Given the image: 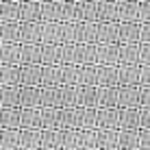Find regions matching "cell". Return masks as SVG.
Masks as SVG:
<instances>
[{
    "instance_id": "6da1fadb",
    "label": "cell",
    "mask_w": 150,
    "mask_h": 150,
    "mask_svg": "<svg viewBox=\"0 0 150 150\" xmlns=\"http://www.w3.org/2000/svg\"><path fill=\"white\" fill-rule=\"evenodd\" d=\"M96 4H98V0H76L74 22H98Z\"/></svg>"
},
{
    "instance_id": "7a4b0ae2",
    "label": "cell",
    "mask_w": 150,
    "mask_h": 150,
    "mask_svg": "<svg viewBox=\"0 0 150 150\" xmlns=\"http://www.w3.org/2000/svg\"><path fill=\"white\" fill-rule=\"evenodd\" d=\"M117 22H139V0H115Z\"/></svg>"
},
{
    "instance_id": "3957f363",
    "label": "cell",
    "mask_w": 150,
    "mask_h": 150,
    "mask_svg": "<svg viewBox=\"0 0 150 150\" xmlns=\"http://www.w3.org/2000/svg\"><path fill=\"white\" fill-rule=\"evenodd\" d=\"M57 63H81V44L72 41V44H59V54H57Z\"/></svg>"
},
{
    "instance_id": "277c9868",
    "label": "cell",
    "mask_w": 150,
    "mask_h": 150,
    "mask_svg": "<svg viewBox=\"0 0 150 150\" xmlns=\"http://www.w3.org/2000/svg\"><path fill=\"white\" fill-rule=\"evenodd\" d=\"M139 22H117V44H137Z\"/></svg>"
},
{
    "instance_id": "5b68a950",
    "label": "cell",
    "mask_w": 150,
    "mask_h": 150,
    "mask_svg": "<svg viewBox=\"0 0 150 150\" xmlns=\"http://www.w3.org/2000/svg\"><path fill=\"white\" fill-rule=\"evenodd\" d=\"M96 85L117 87V65L96 63Z\"/></svg>"
},
{
    "instance_id": "8992f818",
    "label": "cell",
    "mask_w": 150,
    "mask_h": 150,
    "mask_svg": "<svg viewBox=\"0 0 150 150\" xmlns=\"http://www.w3.org/2000/svg\"><path fill=\"white\" fill-rule=\"evenodd\" d=\"M117 85H139V63H117Z\"/></svg>"
},
{
    "instance_id": "52a82bcc",
    "label": "cell",
    "mask_w": 150,
    "mask_h": 150,
    "mask_svg": "<svg viewBox=\"0 0 150 150\" xmlns=\"http://www.w3.org/2000/svg\"><path fill=\"white\" fill-rule=\"evenodd\" d=\"M117 107H139V85H117Z\"/></svg>"
},
{
    "instance_id": "ba28073f",
    "label": "cell",
    "mask_w": 150,
    "mask_h": 150,
    "mask_svg": "<svg viewBox=\"0 0 150 150\" xmlns=\"http://www.w3.org/2000/svg\"><path fill=\"white\" fill-rule=\"evenodd\" d=\"M139 128H117V150H137Z\"/></svg>"
},
{
    "instance_id": "9c48e42d",
    "label": "cell",
    "mask_w": 150,
    "mask_h": 150,
    "mask_svg": "<svg viewBox=\"0 0 150 150\" xmlns=\"http://www.w3.org/2000/svg\"><path fill=\"white\" fill-rule=\"evenodd\" d=\"M98 150H117V128H96Z\"/></svg>"
},
{
    "instance_id": "30bf717a",
    "label": "cell",
    "mask_w": 150,
    "mask_h": 150,
    "mask_svg": "<svg viewBox=\"0 0 150 150\" xmlns=\"http://www.w3.org/2000/svg\"><path fill=\"white\" fill-rule=\"evenodd\" d=\"M117 107H98V128H120Z\"/></svg>"
},
{
    "instance_id": "8fae6325",
    "label": "cell",
    "mask_w": 150,
    "mask_h": 150,
    "mask_svg": "<svg viewBox=\"0 0 150 150\" xmlns=\"http://www.w3.org/2000/svg\"><path fill=\"white\" fill-rule=\"evenodd\" d=\"M76 41L79 44H96L98 22H76Z\"/></svg>"
},
{
    "instance_id": "7c38bea8",
    "label": "cell",
    "mask_w": 150,
    "mask_h": 150,
    "mask_svg": "<svg viewBox=\"0 0 150 150\" xmlns=\"http://www.w3.org/2000/svg\"><path fill=\"white\" fill-rule=\"evenodd\" d=\"M41 83V63L20 65V85H39Z\"/></svg>"
},
{
    "instance_id": "4fadbf2b",
    "label": "cell",
    "mask_w": 150,
    "mask_h": 150,
    "mask_svg": "<svg viewBox=\"0 0 150 150\" xmlns=\"http://www.w3.org/2000/svg\"><path fill=\"white\" fill-rule=\"evenodd\" d=\"M96 107H117V87L96 85Z\"/></svg>"
},
{
    "instance_id": "5bb4252c",
    "label": "cell",
    "mask_w": 150,
    "mask_h": 150,
    "mask_svg": "<svg viewBox=\"0 0 150 150\" xmlns=\"http://www.w3.org/2000/svg\"><path fill=\"white\" fill-rule=\"evenodd\" d=\"M39 44H61L59 22H39Z\"/></svg>"
},
{
    "instance_id": "9a60e30c",
    "label": "cell",
    "mask_w": 150,
    "mask_h": 150,
    "mask_svg": "<svg viewBox=\"0 0 150 150\" xmlns=\"http://www.w3.org/2000/svg\"><path fill=\"white\" fill-rule=\"evenodd\" d=\"M96 15H98V22H117V4H115V0H98Z\"/></svg>"
},
{
    "instance_id": "2e32d148",
    "label": "cell",
    "mask_w": 150,
    "mask_h": 150,
    "mask_svg": "<svg viewBox=\"0 0 150 150\" xmlns=\"http://www.w3.org/2000/svg\"><path fill=\"white\" fill-rule=\"evenodd\" d=\"M39 85H50V87L61 85V65L59 63H41V83Z\"/></svg>"
},
{
    "instance_id": "e0dca14e",
    "label": "cell",
    "mask_w": 150,
    "mask_h": 150,
    "mask_svg": "<svg viewBox=\"0 0 150 150\" xmlns=\"http://www.w3.org/2000/svg\"><path fill=\"white\" fill-rule=\"evenodd\" d=\"M54 146L59 150H76V128H57Z\"/></svg>"
},
{
    "instance_id": "ac0fdd59",
    "label": "cell",
    "mask_w": 150,
    "mask_h": 150,
    "mask_svg": "<svg viewBox=\"0 0 150 150\" xmlns=\"http://www.w3.org/2000/svg\"><path fill=\"white\" fill-rule=\"evenodd\" d=\"M96 61L117 65V44H96Z\"/></svg>"
},
{
    "instance_id": "d6986e66",
    "label": "cell",
    "mask_w": 150,
    "mask_h": 150,
    "mask_svg": "<svg viewBox=\"0 0 150 150\" xmlns=\"http://www.w3.org/2000/svg\"><path fill=\"white\" fill-rule=\"evenodd\" d=\"M0 44H20V22H0Z\"/></svg>"
},
{
    "instance_id": "ffe728a7",
    "label": "cell",
    "mask_w": 150,
    "mask_h": 150,
    "mask_svg": "<svg viewBox=\"0 0 150 150\" xmlns=\"http://www.w3.org/2000/svg\"><path fill=\"white\" fill-rule=\"evenodd\" d=\"M120 128H139V107H117Z\"/></svg>"
},
{
    "instance_id": "44dd1931",
    "label": "cell",
    "mask_w": 150,
    "mask_h": 150,
    "mask_svg": "<svg viewBox=\"0 0 150 150\" xmlns=\"http://www.w3.org/2000/svg\"><path fill=\"white\" fill-rule=\"evenodd\" d=\"M20 22H39V0H20Z\"/></svg>"
},
{
    "instance_id": "7402d4cb",
    "label": "cell",
    "mask_w": 150,
    "mask_h": 150,
    "mask_svg": "<svg viewBox=\"0 0 150 150\" xmlns=\"http://www.w3.org/2000/svg\"><path fill=\"white\" fill-rule=\"evenodd\" d=\"M39 22H59V0H39Z\"/></svg>"
},
{
    "instance_id": "603a6c76",
    "label": "cell",
    "mask_w": 150,
    "mask_h": 150,
    "mask_svg": "<svg viewBox=\"0 0 150 150\" xmlns=\"http://www.w3.org/2000/svg\"><path fill=\"white\" fill-rule=\"evenodd\" d=\"M96 44H117V22H98Z\"/></svg>"
},
{
    "instance_id": "cb8c5ba5",
    "label": "cell",
    "mask_w": 150,
    "mask_h": 150,
    "mask_svg": "<svg viewBox=\"0 0 150 150\" xmlns=\"http://www.w3.org/2000/svg\"><path fill=\"white\" fill-rule=\"evenodd\" d=\"M117 63H139V41L117 44Z\"/></svg>"
},
{
    "instance_id": "d4e9b609",
    "label": "cell",
    "mask_w": 150,
    "mask_h": 150,
    "mask_svg": "<svg viewBox=\"0 0 150 150\" xmlns=\"http://www.w3.org/2000/svg\"><path fill=\"white\" fill-rule=\"evenodd\" d=\"M20 44H39V22H20Z\"/></svg>"
},
{
    "instance_id": "484cf974",
    "label": "cell",
    "mask_w": 150,
    "mask_h": 150,
    "mask_svg": "<svg viewBox=\"0 0 150 150\" xmlns=\"http://www.w3.org/2000/svg\"><path fill=\"white\" fill-rule=\"evenodd\" d=\"M20 107H39V85H20Z\"/></svg>"
},
{
    "instance_id": "4316f807",
    "label": "cell",
    "mask_w": 150,
    "mask_h": 150,
    "mask_svg": "<svg viewBox=\"0 0 150 150\" xmlns=\"http://www.w3.org/2000/svg\"><path fill=\"white\" fill-rule=\"evenodd\" d=\"M20 128H39V107H20Z\"/></svg>"
},
{
    "instance_id": "83f0119b",
    "label": "cell",
    "mask_w": 150,
    "mask_h": 150,
    "mask_svg": "<svg viewBox=\"0 0 150 150\" xmlns=\"http://www.w3.org/2000/svg\"><path fill=\"white\" fill-rule=\"evenodd\" d=\"M20 150H39V128H20Z\"/></svg>"
},
{
    "instance_id": "f1b7e54d",
    "label": "cell",
    "mask_w": 150,
    "mask_h": 150,
    "mask_svg": "<svg viewBox=\"0 0 150 150\" xmlns=\"http://www.w3.org/2000/svg\"><path fill=\"white\" fill-rule=\"evenodd\" d=\"M0 150H20V128H0Z\"/></svg>"
},
{
    "instance_id": "f546056e",
    "label": "cell",
    "mask_w": 150,
    "mask_h": 150,
    "mask_svg": "<svg viewBox=\"0 0 150 150\" xmlns=\"http://www.w3.org/2000/svg\"><path fill=\"white\" fill-rule=\"evenodd\" d=\"M0 107H20V85H0Z\"/></svg>"
},
{
    "instance_id": "4dcf8cb0",
    "label": "cell",
    "mask_w": 150,
    "mask_h": 150,
    "mask_svg": "<svg viewBox=\"0 0 150 150\" xmlns=\"http://www.w3.org/2000/svg\"><path fill=\"white\" fill-rule=\"evenodd\" d=\"M0 128H20V107H0Z\"/></svg>"
},
{
    "instance_id": "1f68e13d",
    "label": "cell",
    "mask_w": 150,
    "mask_h": 150,
    "mask_svg": "<svg viewBox=\"0 0 150 150\" xmlns=\"http://www.w3.org/2000/svg\"><path fill=\"white\" fill-rule=\"evenodd\" d=\"M20 22V0H0V22Z\"/></svg>"
},
{
    "instance_id": "d6a6232c",
    "label": "cell",
    "mask_w": 150,
    "mask_h": 150,
    "mask_svg": "<svg viewBox=\"0 0 150 150\" xmlns=\"http://www.w3.org/2000/svg\"><path fill=\"white\" fill-rule=\"evenodd\" d=\"M57 107H76V85L57 87Z\"/></svg>"
},
{
    "instance_id": "836d02e7",
    "label": "cell",
    "mask_w": 150,
    "mask_h": 150,
    "mask_svg": "<svg viewBox=\"0 0 150 150\" xmlns=\"http://www.w3.org/2000/svg\"><path fill=\"white\" fill-rule=\"evenodd\" d=\"M96 128H76V150H96Z\"/></svg>"
},
{
    "instance_id": "e575fe53",
    "label": "cell",
    "mask_w": 150,
    "mask_h": 150,
    "mask_svg": "<svg viewBox=\"0 0 150 150\" xmlns=\"http://www.w3.org/2000/svg\"><path fill=\"white\" fill-rule=\"evenodd\" d=\"M76 105L96 107V85H76Z\"/></svg>"
},
{
    "instance_id": "d590c367",
    "label": "cell",
    "mask_w": 150,
    "mask_h": 150,
    "mask_svg": "<svg viewBox=\"0 0 150 150\" xmlns=\"http://www.w3.org/2000/svg\"><path fill=\"white\" fill-rule=\"evenodd\" d=\"M54 128H76L74 107H57V122Z\"/></svg>"
},
{
    "instance_id": "8d00e7d4",
    "label": "cell",
    "mask_w": 150,
    "mask_h": 150,
    "mask_svg": "<svg viewBox=\"0 0 150 150\" xmlns=\"http://www.w3.org/2000/svg\"><path fill=\"white\" fill-rule=\"evenodd\" d=\"M0 85H20V63H0Z\"/></svg>"
},
{
    "instance_id": "74e56055",
    "label": "cell",
    "mask_w": 150,
    "mask_h": 150,
    "mask_svg": "<svg viewBox=\"0 0 150 150\" xmlns=\"http://www.w3.org/2000/svg\"><path fill=\"white\" fill-rule=\"evenodd\" d=\"M41 44H20V65L24 63H39Z\"/></svg>"
},
{
    "instance_id": "f35d334b",
    "label": "cell",
    "mask_w": 150,
    "mask_h": 150,
    "mask_svg": "<svg viewBox=\"0 0 150 150\" xmlns=\"http://www.w3.org/2000/svg\"><path fill=\"white\" fill-rule=\"evenodd\" d=\"M0 63H20V44H0Z\"/></svg>"
},
{
    "instance_id": "ab89813d",
    "label": "cell",
    "mask_w": 150,
    "mask_h": 150,
    "mask_svg": "<svg viewBox=\"0 0 150 150\" xmlns=\"http://www.w3.org/2000/svg\"><path fill=\"white\" fill-rule=\"evenodd\" d=\"M76 85H96V63H81L79 65V81Z\"/></svg>"
},
{
    "instance_id": "60d3db41",
    "label": "cell",
    "mask_w": 150,
    "mask_h": 150,
    "mask_svg": "<svg viewBox=\"0 0 150 150\" xmlns=\"http://www.w3.org/2000/svg\"><path fill=\"white\" fill-rule=\"evenodd\" d=\"M57 87L39 85V107H57Z\"/></svg>"
},
{
    "instance_id": "b9f144b4",
    "label": "cell",
    "mask_w": 150,
    "mask_h": 150,
    "mask_svg": "<svg viewBox=\"0 0 150 150\" xmlns=\"http://www.w3.org/2000/svg\"><path fill=\"white\" fill-rule=\"evenodd\" d=\"M76 81H79V65L63 63L61 65V85H76Z\"/></svg>"
},
{
    "instance_id": "7bdbcfd3",
    "label": "cell",
    "mask_w": 150,
    "mask_h": 150,
    "mask_svg": "<svg viewBox=\"0 0 150 150\" xmlns=\"http://www.w3.org/2000/svg\"><path fill=\"white\" fill-rule=\"evenodd\" d=\"M57 107H39V128H54Z\"/></svg>"
},
{
    "instance_id": "ee69618b",
    "label": "cell",
    "mask_w": 150,
    "mask_h": 150,
    "mask_svg": "<svg viewBox=\"0 0 150 150\" xmlns=\"http://www.w3.org/2000/svg\"><path fill=\"white\" fill-rule=\"evenodd\" d=\"M57 128H39V150H57Z\"/></svg>"
},
{
    "instance_id": "f6af8a7d",
    "label": "cell",
    "mask_w": 150,
    "mask_h": 150,
    "mask_svg": "<svg viewBox=\"0 0 150 150\" xmlns=\"http://www.w3.org/2000/svg\"><path fill=\"white\" fill-rule=\"evenodd\" d=\"M59 44H41L39 50V63H57Z\"/></svg>"
},
{
    "instance_id": "bcb514c9",
    "label": "cell",
    "mask_w": 150,
    "mask_h": 150,
    "mask_svg": "<svg viewBox=\"0 0 150 150\" xmlns=\"http://www.w3.org/2000/svg\"><path fill=\"white\" fill-rule=\"evenodd\" d=\"M76 0H59V22H74Z\"/></svg>"
},
{
    "instance_id": "7dc6e473",
    "label": "cell",
    "mask_w": 150,
    "mask_h": 150,
    "mask_svg": "<svg viewBox=\"0 0 150 150\" xmlns=\"http://www.w3.org/2000/svg\"><path fill=\"white\" fill-rule=\"evenodd\" d=\"M81 63H98L96 61V44H81Z\"/></svg>"
},
{
    "instance_id": "c3c4849f",
    "label": "cell",
    "mask_w": 150,
    "mask_h": 150,
    "mask_svg": "<svg viewBox=\"0 0 150 150\" xmlns=\"http://www.w3.org/2000/svg\"><path fill=\"white\" fill-rule=\"evenodd\" d=\"M139 22H150V0H139Z\"/></svg>"
},
{
    "instance_id": "681fc988",
    "label": "cell",
    "mask_w": 150,
    "mask_h": 150,
    "mask_svg": "<svg viewBox=\"0 0 150 150\" xmlns=\"http://www.w3.org/2000/svg\"><path fill=\"white\" fill-rule=\"evenodd\" d=\"M139 128H150V107H139Z\"/></svg>"
},
{
    "instance_id": "f907efd6",
    "label": "cell",
    "mask_w": 150,
    "mask_h": 150,
    "mask_svg": "<svg viewBox=\"0 0 150 150\" xmlns=\"http://www.w3.org/2000/svg\"><path fill=\"white\" fill-rule=\"evenodd\" d=\"M139 65H150V44H139Z\"/></svg>"
},
{
    "instance_id": "816d5d0a",
    "label": "cell",
    "mask_w": 150,
    "mask_h": 150,
    "mask_svg": "<svg viewBox=\"0 0 150 150\" xmlns=\"http://www.w3.org/2000/svg\"><path fill=\"white\" fill-rule=\"evenodd\" d=\"M139 44H150V22H139Z\"/></svg>"
},
{
    "instance_id": "f5cc1de1",
    "label": "cell",
    "mask_w": 150,
    "mask_h": 150,
    "mask_svg": "<svg viewBox=\"0 0 150 150\" xmlns=\"http://www.w3.org/2000/svg\"><path fill=\"white\" fill-rule=\"evenodd\" d=\"M139 107H150V85H139Z\"/></svg>"
},
{
    "instance_id": "db71d44e",
    "label": "cell",
    "mask_w": 150,
    "mask_h": 150,
    "mask_svg": "<svg viewBox=\"0 0 150 150\" xmlns=\"http://www.w3.org/2000/svg\"><path fill=\"white\" fill-rule=\"evenodd\" d=\"M139 148L150 150V128H139Z\"/></svg>"
},
{
    "instance_id": "11a10c76",
    "label": "cell",
    "mask_w": 150,
    "mask_h": 150,
    "mask_svg": "<svg viewBox=\"0 0 150 150\" xmlns=\"http://www.w3.org/2000/svg\"><path fill=\"white\" fill-rule=\"evenodd\" d=\"M139 85H150V65H139Z\"/></svg>"
}]
</instances>
